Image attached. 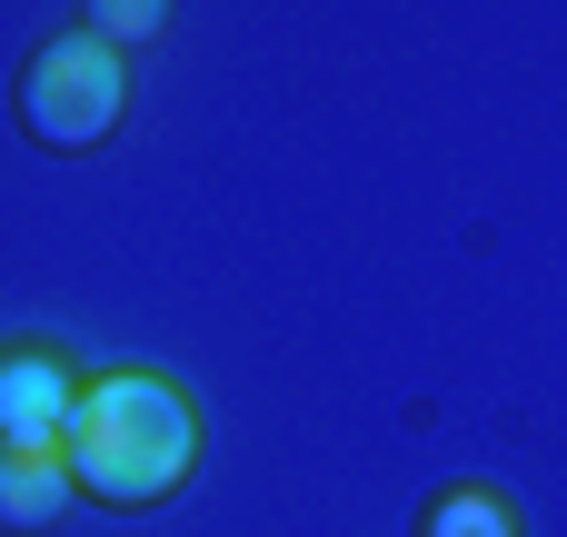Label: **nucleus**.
<instances>
[{
	"mask_svg": "<svg viewBox=\"0 0 567 537\" xmlns=\"http://www.w3.org/2000/svg\"><path fill=\"white\" fill-rule=\"evenodd\" d=\"M409 537H528V518H518V498H508V488L458 478V488H439V498L419 508V528H409Z\"/></svg>",
	"mask_w": 567,
	"mask_h": 537,
	"instance_id": "5",
	"label": "nucleus"
},
{
	"mask_svg": "<svg viewBox=\"0 0 567 537\" xmlns=\"http://www.w3.org/2000/svg\"><path fill=\"white\" fill-rule=\"evenodd\" d=\"M70 458L60 448H0V528L10 537H50L70 518Z\"/></svg>",
	"mask_w": 567,
	"mask_h": 537,
	"instance_id": "4",
	"label": "nucleus"
},
{
	"mask_svg": "<svg viewBox=\"0 0 567 537\" xmlns=\"http://www.w3.org/2000/svg\"><path fill=\"white\" fill-rule=\"evenodd\" d=\"M10 110H20V130H30L50 159H90V149H110L120 120H130V60L70 20V30H50V40L20 60Z\"/></svg>",
	"mask_w": 567,
	"mask_h": 537,
	"instance_id": "2",
	"label": "nucleus"
},
{
	"mask_svg": "<svg viewBox=\"0 0 567 537\" xmlns=\"http://www.w3.org/2000/svg\"><path fill=\"white\" fill-rule=\"evenodd\" d=\"M80 389H90V369L60 339H40V329L0 339V448H60Z\"/></svg>",
	"mask_w": 567,
	"mask_h": 537,
	"instance_id": "3",
	"label": "nucleus"
},
{
	"mask_svg": "<svg viewBox=\"0 0 567 537\" xmlns=\"http://www.w3.org/2000/svg\"><path fill=\"white\" fill-rule=\"evenodd\" d=\"M60 458L90 508H159L199 478L209 428L169 369H90V389L60 428Z\"/></svg>",
	"mask_w": 567,
	"mask_h": 537,
	"instance_id": "1",
	"label": "nucleus"
},
{
	"mask_svg": "<svg viewBox=\"0 0 567 537\" xmlns=\"http://www.w3.org/2000/svg\"><path fill=\"white\" fill-rule=\"evenodd\" d=\"M80 30L130 60V50H150V40L169 30V0H80Z\"/></svg>",
	"mask_w": 567,
	"mask_h": 537,
	"instance_id": "6",
	"label": "nucleus"
}]
</instances>
